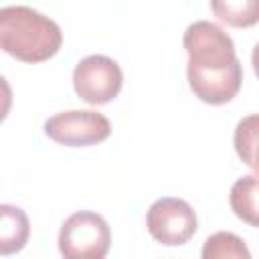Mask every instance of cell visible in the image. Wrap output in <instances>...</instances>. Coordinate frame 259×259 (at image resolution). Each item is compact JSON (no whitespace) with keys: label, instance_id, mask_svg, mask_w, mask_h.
I'll return each instance as SVG.
<instances>
[{"label":"cell","instance_id":"cell-1","mask_svg":"<svg viewBox=\"0 0 259 259\" xmlns=\"http://www.w3.org/2000/svg\"><path fill=\"white\" fill-rule=\"evenodd\" d=\"M188 53L186 77L192 93L210 105L231 101L243 83V67L231 36L208 20L192 22L184 30Z\"/></svg>","mask_w":259,"mask_h":259},{"label":"cell","instance_id":"cell-7","mask_svg":"<svg viewBox=\"0 0 259 259\" xmlns=\"http://www.w3.org/2000/svg\"><path fill=\"white\" fill-rule=\"evenodd\" d=\"M30 235L26 212L12 204H0V255H14L24 249Z\"/></svg>","mask_w":259,"mask_h":259},{"label":"cell","instance_id":"cell-8","mask_svg":"<svg viewBox=\"0 0 259 259\" xmlns=\"http://www.w3.org/2000/svg\"><path fill=\"white\" fill-rule=\"evenodd\" d=\"M210 8L233 28H249L259 20V0H210Z\"/></svg>","mask_w":259,"mask_h":259},{"label":"cell","instance_id":"cell-2","mask_svg":"<svg viewBox=\"0 0 259 259\" xmlns=\"http://www.w3.org/2000/svg\"><path fill=\"white\" fill-rule=\"evenodd\" d=\"M63 34L55 20L30 6L0 8V49L22 63H42L61 49Z\"/></svg>","mask_w":259,"mask_h":259},{"label":"cell","instance_id":"cell-4","mask_svg":"<svg viewBox=\"0 0 259 259\" xmlns=\"http://www.w3.org/2000/svg\"><path fill=\"white\" fill-rule=\"evenodd\" d=\"M123 85L119 65L105 55H89L73 71L75 93L89 105H103L115 99Z\"/></svg>","mask_w":259,"mask_h":259},{"label":"cell","instance_id":"cell-3","mask_svg":"<svg viewBox=\"0 0 259 259\" xmlns=\"http://www.w3.org/2000/svg\"><path fill=\"white\" fill-rule=\"evenodd\" d=\"M111 243L109 225L91 210L71 214L59 231V251L67 259H101Z\"/></svg>","mask_w":259,"mask_h":259},{"label":"cell","instance_id":"cell-9","mask_svg":"<svg viewBox=\"0 0 259 259\" xmlns=\"http://www.w3.org/2000/svg\"><path fill=\"white\" fill-rule=\"evenodd\" d=\"M257 190H259L257 176L251 174V176L239 178L233 184L231 196H229L233 212L253 227H257V223H259L257 221Z\"/></svg>","mask_w":259,"mask_h":259},{"label":"cell","instance_id":"cell-6","mask_svg":"<svg viewBox=\"0 0 259 259\" xmlns=\"http://www.w3.org/2000/svg\"><path fill=\"white\" fill-rule=\"evenodd\" d=\"M45 134L63 146L81 148L93 146L109 138L111 123L105 115L91 109H73L63 111L45 121Z\"/></svg>","mask_w":259,"mask_h":259},{"label":"cell","instance_id":"cell-11","mask_svg":"<svg viewBox=\"0 0 259 259\" xmlns=\"http://www.w3.org/2000/svg\"><path fill=\"white\" fill-rule=\"evenodd\" d=\"M255 146H257V115H249L237 123L235 130V150L239 158L255 170L257 160H255Z\"/></svg>","mask_w":259,"mask_h":259},{"label":"cell","instance_id":"cell-5","mask_svg":"<svg viewBox=\"0 0 259 259\" xmlns=\"http://www.w3.org/2000/svg\"><path fill=\"white\" fill-rule=\"evenodd\" d=\"M146 227L150 235L168 247H178L190 241V237L198 229L196 212L192 206L182 198H158L148 214H146Z\"/></svg>","mask_w":259,"mask_h":259},{"label":"cell","instance_id":"cell-12","mask_svg":"<svg viewBox=\"0 0 259 259\" xmlns=\"http://www.w3.org/2000/svg\"><path fill=\"white\" fill-rule=\"evenodd\" d=\"M12 105V89L8 85V81L4 77H0V121H4V117L8 115Z\"/></svg>","mask_w":259,"mask_h":259},{"label":"cell","instance_id":"cell-10","mask_svg":"<svg viewBox=\"0 0 259 259\" xmlns=\"http://www.w3.org/2000/svg\"><path fill=\"white\" fill-rule=\"evenodd\" d=\"M202 257L204 259H249L251 253L245 245V241L233 233H214L206 239L202 247Z\"/></svg>","mask_w":259,"mask_h":259}]
</instances>
